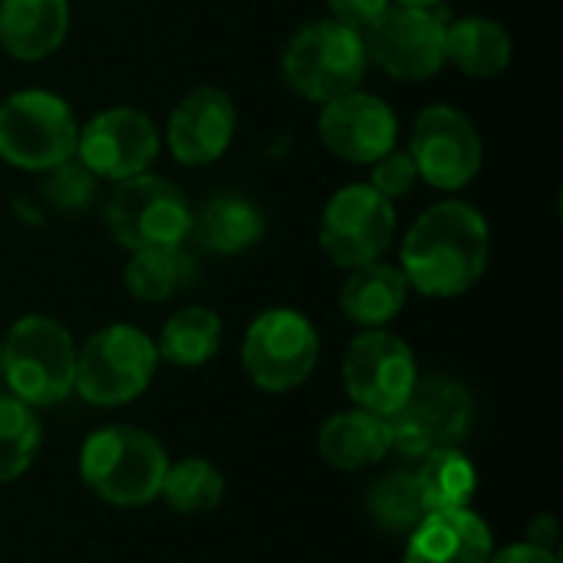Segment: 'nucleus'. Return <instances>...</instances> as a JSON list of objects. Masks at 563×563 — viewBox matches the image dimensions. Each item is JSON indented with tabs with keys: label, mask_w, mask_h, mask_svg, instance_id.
<instances>
[{
	"label": "nucleus",
	"mask_w": 563,
	"mask_h": 563,
	"mask_svg": "<svg viewBox=\"0 0 563 563\" xmlns=\"http://www.w3.org/2000/svg\"><path fill=\"white\" fill-rule=\"evenodd\" d=\"M0 379L30 409L63 402L76 386V343L69 330L46 313L20 317L0 340Z\"/></svg>",
	"instance_id": "obj_3"
},
{
	"label": "nucleus",
	"mask_w": 563,
	"mask_h": 563,
	"mask_svg": "<svg viewBox=\"0 0 563 563\" xmlns=\"http://www.w3.org/2000/svg\"><path fill=\"white\" fill-rule=\"evenodd\" d=\"M515 40L495 16H459L445 23V63L472 79H492L511 66Z\"/></svg>",
	"instance_id": "obj_22"
},
{
	"label": "nucleus",
	"mask_w": 563,
	"mask_h": 563,
	"mask_svg": "<svg viewBox=\"0 0 563 563\" xmlns=\"http://www.w3.org/2000/svg\"><path fill=\"white\" fill-rule=\"evenodd\" d=\"M396 238V208L369 181L343 185L330 195L320 214V247L343 267H363L379 261Z\"/></svg>",
	"instance_id": "obj_11"
},
{
	"label": "nucleus",
	"mask_w": 563,
	"mask_h": 563,
	"mask_svg": "<svg viewBox=\"0 0 563 563\" xmlns=\"http://www.w3.org/2000/svg\"><path fill=\"white\" fill-rule=\"evenodd\" d=\"M158 498L175 515H208L224 498V475L208 459H181L165 468Z\"/></svg>",
	"instance_id": "obj_26"
},
{
	"label": "nucleus",
	"mask_w": 563,
	"mask_h": 563,
	"mask_svg": "<svg viewBox=\"0 0 563 563\" xmlns=\"http://www.w3.org/2000/svg\"><path fill=\"white\" fill-rule=\"evenodd\" d=\"M168 468L165 445L139 426H102L79 449L82 485L115 508L152 505Z\"/></svg>",
	"instance_id": "obj_2"
},
{
	"label": "nucleus",
	"mask_w": 563,
	"mask_h": 563,
	"mask_svg": "<svg viewBox=\"0 0 563 563\" xmlns=\"http://www.w3.org/2000/svg\"><path fill=\"white\" fill-rule=\"evenodd\" d=\"M40 452V422L26 402L0 393V485L16 482Z\"/></svg>",
	"instance_id": "obj_28"
},
{
	"label": "nucleus",
	"mask_w": 563,
	"mask_h": 563,
	"mask_svg": "<svg viewBox=\"0 0 563 563\" xmlns=\"http://www.w3.org/2000/svg\"><path fill=\"white\" fill-rule=\"evenodd\" d=\"M495 551L492 528L472 508L426 515L409 541L402 563H488Z\"/></svg>",
	"instance_id": "obj_17"
},
{
	"label": "nucleus",
	"mask_w": 563,
	"mask_h": 563,
	"mask_svg": "<svg viewBox=\"0 0 563 563\" xmlns=\"http://www.w3.org/2000/svg\"><path fill=\"white\" fill-rule=\"evenodd\" d=\"M409 300V280L399 271V264L369 261L363 267L346 271V280L340 287V310L350 323L363 330H383L393 323Z\"/></svg>",
	"instance_id": "obj_21"
},
{
	"label": "nucleus",
	"mask_w": 563,
	"mask_h": 563,
	"mask_svg": "<svg viewBox=\"0 0 563 563\" xmlns=\"http://www.w3.org/2000/svg\"><path fill=\"white\" fill-rule=\"evenodd\" d=\"M366 515L379 531L409 538L412 528L429 515L419 482H416V468L383 475L366 495Z\"/></svg>",
	"instance_id": "obj_27"
},
{
	"label": "nucleus",
	"mask_w": 563,
	"mask_h": 563,
	"mask_svg": "<svg viewBox=\"0 0 563 563\" xmlns=\"http://www.w3.org/2000/svg\"><path fill=\"white\" fill-rule=\"evenodd\" d=\"M320 360V336L307 313L274 307L254 317L241 343V366L264 393H290L303 386Z\"/></svg>",
	"instance_id": "obj_9"
},
{
	"label": "nucleus",
	"mask_w": 563,
	"mask_h": 563,
	"mask_svg": "<svg viewBox=\"0 0 563 563\" xmlns=\"http://www.w3.org/2000/svg\"><path fill=\"white\" fill-rule=\"evenodd\" d=\"M158 152V125L132 106H109L96 112L86 125H79L76 139V158L89 168L92 178L106 181H125L148 172Z\"/></svg>",
	"instance_id": "obj_14"
},
{
	"label": "nucleus",
	"mask_w": 563,
	"mask_h": 563,
	"mask_svg": "<svg viewBox=\"0 0 563 563\" xmlns=\"http://www.w3.org/2000/svg\"><path fill=\"white\" fill-rule=\"evenodd\" d=\"M221 317L211 307H185L162 323L155 350L158 360L181 369H195L214 360V353L221 350Z\"/></svg>",
	"instance_id": "obj_24"
},
{
	"label": "nucleus",
	"mask_w": 563,
	"mask_h": 563,
	"mask_svg": "<svg viewBox=\"0 0 563 563\" xmlns=\"http://www.w3.org/2000/svg\"><path fill=\"white\" fill-rule=\"evenodd\" d=\"M69 0H0V46L20 63L49 59L69 36Z\"/></svg>",
	"instance_id": "obj_18"
},
{
	"label": "nucleus",
	"mask_w": 563,
	"mask_h": 563,
	"mask_svg": "<svg viewBox=\"0 0 563 563\" xmlns=\"http://www.w3.org/2000/svg\"><path fill=\"white\" fill-rule=\"evenodd\" d=\"M320 459L336 472H363L379 465L393 452L389 422L366 409H346L330 416L317 432Z\"/></svg>",
	"instance_id": "obj_20"
},
{
	"label": "nucleus",
	"mask_w": 563,
	"mask_h": 563,
	"mask_svg": "<svg viewBox=\"0 0 563 563\" xmlns=\"http://www.w3.org/2000/svg\"><path fill=\"white\" fill-rule=\"evenodd\" d=\"M267 234V218L261 205L241 191H218L191 214V238L201 251L218 257H234L261 244Z\"/></svg>",
	"instance_id": "obj_19"
},
{
	"label": "nucleus",
	"mask_w": 563,
	"mask_h": 563,
	"mask_svg": "<svg viewBox=\"0 0 563 563\" xmlns=\"http://www.w3.org/2000/svg\"><path fill=\"white\" fill-rule=\"evenodd\" d=\"M406 152L416 162L419 181L439 191L468 188L485 165V145L475 122L462 109L445 102L429 106L416 115Z\"/></svg>",
	"instance_id": "obj_12"
},
{
	"label": "nucleus",
	"mask_w": 563,
	"mask_h": 563,
	"mask_svg": "<svg viewBox=\"0 0 563 563\" xmlns=\"http://www.w3.org/2000/svg\"><path fill=\"white\" fill-rule=\"evenodd\" d=\"M79 122L49 89H16L0 102V162L20 172H49L76 158Z\"/></svg>",
	"instance_id": "obj_6"
},
{
	"label": "nucleus",
	"mask_w": 563,
	"mask_h": 563,
	"mask_svg": "<svg viewBox=\"0 0 563 563\" xmlns=\"http://www.w3.org/2000/svg\"><path fill=\"white\" fill-rule=\"evenodd\" d=\"M330 3V16L353 26V30H366L393 0H327Z\"/></svg>",
	"instance_id": "obj_31"
},
{
	"label": "nucleus",
	"mask_w": 563,
	"mask_h": 563,
	"mask_svg": "<svg viewBox=\"0 0 563 563\" xmlns=\"http://www.w3.org/2000/svg\"><path fill=\"white\" fill-rule=\"evenodd\" d=\"M158 350L148 333L132 323H109L76 350V386L89 406L115 409L135 402L155 379Z\"/></svg>",
	"instance_id": "obj_5"
},
{
	"label": "nucleus",
	"mask_w": 563,
	"mask_h": 563,
	"mask_svg": "<svg viewBox=\"0 0 563 563\" xmlns=\"http://www.w3.org/2000/svg\"><path fill=\"white\" fill-rule=\"evenodd\" d=\"M238 106L218 86L191 89L168 115V152L188 168L214 165L234 142Z\"/></svg>",
	"instance_id": "obj_16"
},
{
	"label": "nucleus",
	"mask_w": 563,
	"mask_h": 563,
	"mask_svg": "<svg viewBox=\"0 0 563 563\" xmlns=\"http://www.w3.org/2000/svg\"><path fill=\"white\" fill-rule=\"evenodd\" d=\"M558 534H561V525L554 515H538V521H531L528 528V541L548 551H558Z\"/></svg>",
	"instance_id": "obj_33"
},
{
	"label": "nucleus",
	"mask_w": 563,
	"mask_h": 563,
	"mask_svg": "<svg viewBox=\"0 0 563 563\" xmlns=\"http://www.w3.org/2000/svg\"><path fill=\"white\" fill-rule=\"evenodd\" d=\"M419 379L416 353L406 340L386 330H363L343 356L346 396L383 419H389L412 393Z\"/></svg>",
	"instance_id": "obj_13"
},
{
	"label": "nucleus",
	"mask_w": 563,
	"mask_h": 563,
	"mask_svg": "<svg viewBox=\"0 0 563 563\" xmlns=\"http://www.w3.org/2000/svg\"><path fill=\"white\" fill-rule=\"evenodd\" d=\"M492 228L485 214L459 198L426 208L402 238L399 271L409 290L452 300L468 294L488 271Z\"/></svg>",
	"instance_id": "obj_1"
},
{
	"label": "nucleus",
	"mask_w": 563,
	"mask_h": 563,
	"mask_svg": "<svg viewBox=\"0 0 563 563\" xmlns=\"http://www.w3.org/2000/svg\"><path fill=\"white\" fill-rule=\"evenodd\" d=\"M488 563H561V558H558V551L525 541V544H511L505 551H492Z\"/></svg>",
	"instance_id": "obj_32"
},
{
	"label": "nucleus",
	"mask_w": 563,
	"mask_h": 563,
	"mask_svg": "<svg viewBox=\"0 0 563 563\" xmlns=\"http://www.w3.org/2000/svg\"><path fill=\"white\" fill-rule=\"evenodd\" d=\"M320 142L350 165H373L399 142V119L383 96L353 89L323 102L317 119Z\"/></svg>",
	"instance_id": "obj_15"
},
{
	"label": "nucleus",
	"mask_w": 563,
	"mask_h": 563,
	"mask_svg": "<svg viewBox=\"0 0 563 563\" xmlns=\"http://www.w3.org/2000/svg\"><path fill=\"white\" fill-rule=\"evenodd\" d=\"M445 16L426 7L389 3L366 30V56L393 79L422 82L442 73L445 63Z\"/></svg>",
	"instance_id": "obj_10"
},
{
	"label": "nucleus",
	"mask_w": 563,
	"mask_h": 563,
	"mask_svg": "<svg viewBox=\"0 0 563 563\" xmlns=\"http://www.w3.org/2000/svg\"><path fill=\"white\" fill-rule=\"evenodd\" d=\"M369 185H373L383 198H389V201L406 198V195L419 185V172H416L412 155H409L406 148H393V152H386L383 158H376V162L369 165Z\"/></svg>",
	"instance_id": "obj_30"
},
{
	"label": "nucleus",
	"mask_w": 563,
	"mask_h": 563,
	"mask_svg": "<svg viewBox=\"0 0 563 563\" xmlns=\"http://www.w3.org/2000/svg\"><path fill=\"white\" fill-rule=\"evenodd\" d=\"M191 214L195 208L185 191L152 172L115 181L106 201V228L129 251L185 244L191 238Z\"/></svg>",
	"instance_id": "obj_8"
},
{
	"label": "nucleus",
	"mask_w": 563,
	"mask_h": 563,
	"mask_svg": "<svg viewBox=\"0 0 563 563\" xmlns=\"http://www.w3.org/2000/svg\"><path fill=\"white\" fill-rule=\"evenodd\" d=\"M198 274V261L185 244L139 247L125 264V290L142 303H165L181 294Z\"/></svg>",
	"instance_id": "obj_23"
},
{
	"label": "nucleus",
	"mask_w": 563,
	"mask_h": 563,
	"mask_svg": "<svg viewBox=\"0 0 563 563\" xmlns=\"http://www.w3.org/2000/svg\"><path fill=\"white\" fill-rule=\"evenodd\" d=\"M366 69H369V56H366L363 33L333 16L300 26L287 40L280 56L284 82L297 96L320 106L360 89Z\"/></svg>",
	"instance_id": "obj_4"
},
{
	"label": "nucleus",
	"mask_w": 563,
	"mask_h": 563,
	"mask_svg": "<svg viewBox=\"0 0 563 563\" xmlns=\"http://www.w3.org/2000/svg\"><path fill=\"white\" fill-rule=\"evenodd\" d=\"M393 3H406V7H426V10H439L445 0H393Z\"/></svg>",
	"instance_id": "obj_34"
},
{
	"label": "nucleus",
	"mask_w": 563,
	"mask_h": 563,
	"mask_svg": "<svg viewBox=\"0 0 563 563\" xmlns=\"http://www.w3.org/2000/svg\"><path fill=\"white\" fill-rule=\"evenodd\" d=\"M416 482L426 501V511H455L468 508L478 488V472L472 459L459 449H442L426 459H419Z\"/></svg>",
	"instance_id": "obj_25"
},
{
	"label": "nucleus",
	"mask_w": 563,
	"mask_h": 563,
	"mask_svg": "<svg viewBox=\"0 0 563 563\" xmlns=\"http://www.w3.org/2000/svg\"><path fill=\"white\" fill-rule=\"evenodd\" d=\"M386 422L393 452L419 462L432 452L459 449L465 442L475 422V396L452 376H419L409 399Z\"/></svg>",
	"instance_id": "obj_7"
},
{
	"label": "nucleus",
	"mask_w": 563,
	"mask_h": 563,
	"mask_svg": "<svg viewBox=\"0 0 563 563\" xmlns=\"http://www.w3.org/2000/svg\"><path fill=\"white\" fill-rule=\"evenodd\" d=\"M92 185L96 178L89 175V168L79 158H69L49 172H43V198L53 211H66L76 214L92 201Z\"/></svg>",
	"instance_id": "obj_29"
}]
</instances>
